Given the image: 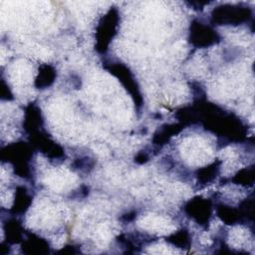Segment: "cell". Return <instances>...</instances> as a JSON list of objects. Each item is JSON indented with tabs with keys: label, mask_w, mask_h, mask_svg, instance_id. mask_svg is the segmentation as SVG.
<instances>
[{
	"label": "cell",
	"mask_w": 255,
	"mask_h": 255,
	"mask_svg": "<svg viewBox=\"0 0 255 255\" xmlns=\"http://www.w3.org/2000/svg\"><path fill=\"white\" fill-rule=\"evenodd\" d=\"M191 34V41L197 46H208L213 44L217 39V34L211 31L208 27L196 24L193 27Z\"/></svg>",
	"instance_id": "6da1fadb"
},
{
	"label": "cell",
	"mask_w": 255,
	"mask_h": 255,
	"mask_svg": "<svg viewBox=\"0 0 255 255\" xmlns=\"http://www.w3.org/2000/svg\"><path fill=\"white\" fill-rule=\"evenodd\" d=\"M188 207L190 210V216L194 218L199 224H205L208 222L211 214L208 201L202 199L190 201V205Z\"/></svg>",
	"instance_id": "7a4b0ae2"
},
{
	"label": "cell",
	"mask_w": 255,
	"mask_h": 255,
	"mask_svg": "<svg viewBox=\"0 0 255 255\" xmlns=\"http://www.w3.org/2000/svg\"><path fill=\"white\" fill-rule=\"evenodd\" d=\"M54 78H55L54 68L49 65H43L40 68L39 77L36 79V87L37 88L48 87L53 83Z\"/></svg>",
	"instance_id": "3957f363"
}]
</instances>
